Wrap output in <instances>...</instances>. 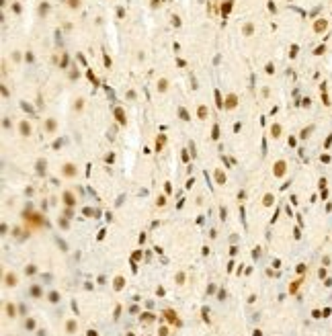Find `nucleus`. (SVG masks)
<instances>
[{
    "mask_svg": "<svg viewBox=\"0 0 332 336\" xmlns=\"http://www.w3.org/2000/svg\"><path fill=\"white\" fill-rule=\"evenodd\" d=\"M234 105H236V98L230 96V98H228V107H234Z\"/></svg>",
    "mask_w": 332,
    "mask_h": 336,
    "instance_id": "obj_1",
    "label": "nucleus"
}]
</instances>
